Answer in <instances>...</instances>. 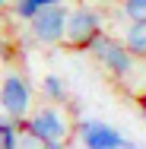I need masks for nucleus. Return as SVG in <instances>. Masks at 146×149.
<instances>
[{"label":"nucleus","mask_w":146,"mask_h":149,"mask_svg":"<svg viewBox=\"0 0 146 149\" xmlns=\"http://www.w3.org/2000/svg\"><path fill=\"white\" fill-rule=\"evenodd\" d=\"M89 54L98 60L111 76H115L121 86H130L133 79H137V73L146 70V60H140L133 51H127L124 48V41L115 38V35H98L95 41H92V48H89Z\"/></svg>","instance_id":"nucleus-1"},{"label":"nucleus","mask_w":146,"mask_h":149,"mask_svg":"<svg viewBox=\"0 0 146 149\" xmlns=\"http://www.w3.org/2000/svg\"><path fill=\"white\" fill-rule=\"evenodd\" d=\"M19 130H29L35 140H41V143H67V136H70V118H67V111L54 105V102H48V105H41V108H35L29 111V118L19 120Z\"/></svg>","instance_id":"nucleus-2"},{"label":"nucleus","mask_w":146,"mask_h":149,"mask_svg":"<svg viewBox=\"0 0 146 149\" xmlns=\"http://www.w3.org/2000/svg\"><path fill=\"white\" fill-rule=\"evenodd\" d=\"M105 32V22H102V13L92 10V6H73L67 10V29H64V45L73 48V51H89L92 41Z\"/></svg>","instance_id":"nucleus-3"},{"label":"nucleus","mask_w":146,"mask_h":149,"mask_svg":"<svg viewBox=\"0 0 146 149\" xmlns=\"http://www.w3.org/2000/svg\"><path fill=\"white\" fill-rule=\"evenodd\" d=\"M32 98H35L32 83L19 70H6L3 79H0V111H3V118L26 120L32 111Z\"/></svg>","instance_id":"nucleus-4"},{"label":"nucleus","mask_w":146,"mask_h":149,"mask_svg":"<svg viewBox=\"0 0 146 149\" xmlns=\"http://www.w3.org/2000/svg\"><path fill=\"white\" fill-rule=\"evenodd\" d=\"M64 29H67V6H64V3L45 6V10H38L29 19L32 41H38V45H45V48L64 45Z\"/></svg>","instance_id":"nucleus-5"},{"label":"nucleus","mask_w":146,"mask_h":149,"mask_svg":"<svg viewBox=\"0 0 146 149\" xmlns=\"http://www.w3.org/2000/svg\"><path fill=\"white\" fill-rule=\"evenodd\" d=\"M76 136L83 140L86 149H133L111 124H102V120H80Z\"/></svg>","instance_id":"nucleus-6"},{"label":"nucleus","mask_w":146,"mask_h":149,"mask_svg":"<svg viewBox=\"0 0 146 149\" xmlns=\"http://www.w3.org/2000/svg\"><path fill=\"white\" fill-rule=\"evenodd\" d=\"M121 41L127 51H133L140 60H146V19H137V22H127L121 29Z\"/></svg>","instance_id":"nucleus-7"},{"label":"nucleus","mask_w":146,"mask_h":149,"mask_svg":"<svg viewBox=\"0 0 146 149\" xmlns=\"http://www.w3.org/2000/svg\"><path fill=\"white\" fill-rule=\"evenodd\" d=\"M54 3H64V0H13V13H16V19L29 22V19L38 13V10H45V6H54Z\"/></svg>","instance_id":"nucleus-8"},{"label":"nucleus","mask_w":146,"mask_h":149,"mask_svg":"<svg viewBox=\"0 0 146 149\" xmlns=\"http://www.w3.org/2000/svg\"><path fill=\"white\" fill-rule=\"evenodd\" d=\"M41 95H45L48 102H54V105L67 102V86H64V79L54 76V73H48V76L41 79Z\"/></svg>","instance_id":"nucleus-9"},{"label":"nucleus","mask_w":146,"mask_h":149,"mask_svg":"<svg viewBox=\"0 0 146 149\" xmlns=\"http://www.w3.org/2000/svg\"><path fill=\"white\" fill-rule=\"evenodd\" d=\"M0 149H19V120L0 118Z\"/></svg>","instance_id":"nucleus-10"},{"label":"nucleus","mask_w":146,"mask_h":149,"mask_svg":"<svg viewBox=\"0 0 146 149\" xmlns=\"http://www.w3.org/2000/svg\"><path fill=\"white\" fill-rule=\"evenodd\" d=\"M117 10L127 22H137V19H146V0H117Z\"/></svg>","instance_id":"nucleus-11"},{"label":"nucleus","mask_w":146,"mask_h":149,"mask_svg":"<svg viewBox=\"0 0 146 149\" xmlns=\"http://www.w3.org/2000/svg\"><path fill=\"white\" fill-rule=\"evenodd\" d=\"M19 149H41V140H35L29 130H19Z\"/></svg>","instance_id":"nucleus-12"},{"label":"nucleus","mask_w":146,"mask_h":149,"mask_svg":"<svg viewBox=\"0 0 146 149\" xmlns=\"http://www.w3.org/2000/svg\"><path fill=\"white\" fill-rule=\"evenodd\" d=\"M41 149H67V143H41Z\"/></svg>","instance_id":"nucleus-13"},{"label":"nucleus","mask_w":146,"mask_h":149,"mask_svg":"<svg viewBox=\"0 0 146 149\" xmlns=\"http://www.w3.org/2000/svg\"><path fill=\"white\" fill-rule=\"evenodd\" d=\"M140 114H143V120H146V98H140Z\"/></svg>","instance_id":"nucleus-14"},{"label":"nucleus","mask_w":146,"mask_h":149,"mask_svg":"<svg viewBox=\"0 0 146 149\" xmlns=\"http://www.w3.org/2000/svg\"><path fill=\"white\" fill-rule=\"evenodd\" d=\"M6 3H10V0H0V10H3V6H6Z\"/></svg>","instance_id":"nucleus-15"},{"label":"nucleus","mask_w":146,"mask_h":149,"mask_svg":"<svg viewBox=\"0 0 146 149\" xmlns=\"http://www.w3.org/2000/svg\"><path fill=\"white\" fill-rule=\"evenodd\" d=\"M143 98H146V92H143Z\"/></svg>","instance_id":"nucleus-16"}]
</instances>
